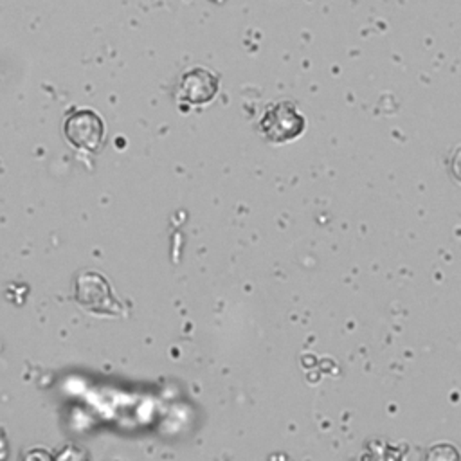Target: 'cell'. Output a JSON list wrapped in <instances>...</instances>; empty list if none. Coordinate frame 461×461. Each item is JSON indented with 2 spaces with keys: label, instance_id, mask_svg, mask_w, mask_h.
I'll list each match as a JSON object with an SVG mask.
<instances>
[{
  "label": "cell",
  "instance_id": "obj_6",
  "mask_svg": "<svg viewBox=\"0 0 461 461\" xmlns=\"http://www.w3.org/2000/svg\"><path fill=\"white\" fill-rule=\"evenodd\" d=\"M22 461H56V457L50 456V452H47L45 448H29L23 452Z\"/></svg>",
  "mask_w": 461,
  "mask_h": 461
},
{
  "label": "cell",
  "instance_id": "obj_5",
  "mask_svg": "<svg viewBox=\"0 0 461 461\" xmlns=\"http://www.w3.org/2000/svg\"><path fill=\"white\" fill-rule=\"evenodd\" d=\"M56 461H88V457L83 448L76 445H67L65 448L59 450V454L56 456Z\"/></svg>",
  "mask_w": 461,
  "mask_h": 461
},
{
  "label": "cell",
  "instance_id": "obj_1",
  "mask_svg": "<svg viewBox=\"0 0 461 461\" xmlns=\"http://www.w3.org/2000/svg\"><path fill=\"white\" fill-rule=\"evenodd\" d=\"M74 297L81 308L97 315H122L124 308L113 295L110 283L99 272H83L76 277Z\"/></svg>",
  "mask_w": 461,
  "mask_h": 461
},
{
  "label": "cell",
  "instance_id": "obj_3",
  "mask_svg": "<svg viewBox=\"0 0 461 461\" xmlns=\"http://www.w3.org/2000/svg\"><path fill=\"white\" fill-rule=\"evenodd\" d=\"M261 128L268 139L286 140V139L295 137L301 131L303 119L297 115V112L290 104L283 103V104H276L263 117Z\"/></svg>",
  "mask_w": 461,
  "mask_h": 461
},
{
  "label": "cell",
  "instance_id": "obj_2",
  "mask_svg": "<svg viewBox=\"0 0 461 461\" xmlns=\"http://www.w3.org/2000/svg\"><path fill=\"white\" fill-rule=\"evenodd\" d=\"M65 135L72 146L94 149L101 142L103 122L94 112L81 110L65 121Z\"/></svg>",
  "mask_w": 461,
  "mask_h": 461
},
{
  "label": "cell",
  "instance_id": "obj_4",
  "mask_svg": "<svg viewBox=\"0 0 461 461\" xmlns=\"http://www.w3.org/2000/svg\"><path fill=\"white\" fill-rule=\"evenodd\" d=\"M180 88H182V95L189 103H196V104L207 103L216 92V77L202 68L189 70L182 77Z\"/></svg>",
  "mask_w": 461,
  "mask_h": 461
}]
</instances>
